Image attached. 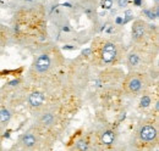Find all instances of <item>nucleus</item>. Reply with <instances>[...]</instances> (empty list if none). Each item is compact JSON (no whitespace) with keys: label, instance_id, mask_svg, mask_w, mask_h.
Wrapping results in <instances>:
<instances>
[{"label":"nucleus","instance_id":"f257e3e1","mask_svg":"<svg viewBox=\"0 0 159 151\" xmlns=\"http://www.w3.org/2000/svg\"><path fill=\"white\" fill-rule=\"evenodd\" d=\"M26 82L52 96L76 93L69 84L67 61L61 49L52 41L34 51L33 61L26 73Z\"/></svg>","mask_w":159,"mask_h":151},{"label":"nucleus","instance_id":"f03ea898","mask_svg":"<svg viewBox=\"0 0 159 151\" xmlns=\"http://www.w3.org/2000/svg\"><path fill=\"white\" fill-rule=\"evenodd\" d=\"M11 40L21 48L37 51L49 39V15L42 1L23 2L14 10L11 23Z\"/></svg>","mask_w":159,"mask_h":151},{"label":"nucleus","instance_id":"7ed1b4c3","mask_svg":"<svg viewBox=\"0 0 159 151\" xmlns=\"http://www.w3.org/2000/svg\"><path fill=\"white\" fill-rule=\"evenodd\" d=\"M88 62L96 67H114L124 62L126 50L124 45L108 37H96L88 48Z\"/></svg>","mask_w":159,"mask_h":151},{"label":"nucleus","instance_id":"20e7f679","mask_svg":"<svg viewBox=\"0 0 159 151\" xmlns=\"http://www.w3.org/2000/svg\"><path fill=\"white\" fill-rule=\"evenodd\" d=\"M157 54L158 45H134L125 54L126 68L131 72H152Z\"/></svg>","mask_w":159,"mask_h":151},{"label":"nucleus","instance_id":"39448f33","mask_svg":"<svg viewBox=\"0 0 159 151\" xmlns=\"http://www.w3.org/2000/svg\"><path fill=\"white\" fill-rule=\"evenodd\" d=\"M159 143V127L157 119H146L139 126L135 144L141 150H153L158 146Z\"/></svg>","mask_w":159,"mask_h":151},{"label":"nucleus","instance_id":"423d86ee","mask_svg":"<svg viewBox=\"0 0 159 151\" xmlns=\"http://www.w3.org/2000/svg\"><path fill=\"white\" fill-rule=\"evenodd\" d=\"M153 83V78L151 72H131L129 71L127 75L124 76L121 83L122 93L131 96H137L147 90H149Z\"/></svg>","mask_w":159,"mask_h":151},{"label":"nucleus","instance_id":"0eeeda50","mask_svg":"<svg viewBox=\"0 0 159 151\" xmlns=\"http://www.w3.org/2000/svg\"><path fill=\"white\" fill-rule=\"evenodd\" d=\"M52 144L40 134L33 126L27 131L21 133L16 141L17 150L26 151H39V150H50Z\"/></svg>","mask_w":159,"mask_h":151},{"label":"nucleus","instance_id":"6e6552de","mask_svg":"<svg viewBox=\"0 0 159 151\" xmlns=\"http://www.w3.org/2000/svg\"><path fill=\"white\" fill-rule=\"evenodd\" d=\"M131 39L134 45H158L157 28L144 19H135L131 27Z\"/></svg>","mask_w":159,"mask_h":151},{"label":"nucleus","instance_id":"1a4fd4ad","mask_svg":"<svg viewBox=\"0 0 159 151\" xmlns=\"http://www.w3.org/2000/svg\"><path fill=\"white\" fill-rule=\"evenodd\" d=\"M124 76L125 73L120 68H116V66L105 67L98 76L97 80H96V85L98 88L105 89V90H114L118 87L121 89V83H122Z\"/></svg>","mask_w":159,"mask_h":151},{"label":"nucleus","instance_id":"9d476101","mask_svg":"<svg viewBox=\"0 0 159 151\" xmlns=\"http://www.w3.org/2000/svg\"><path fill=\"white\" fill-rule=\"evenodd\" d=\"M50 95L48 94L47 92H44L43 89H40L38 87H33L31 85L27 95L25 97V105L27 106L28 111L33 114H37V113L42 111L50 101Z\"/></svg>","mask_w":159,"mask_h":151},{"label":"nucleus","instance_id":"9b49d317","mask_svg":"<svg viewBox=\"0 0 159 151\" xmlns=\"http://www.w3.org/2000/svg\"><path fill=\"white\" fill-rule=\"evenodd\" d=\"M92 139H93L96 150H108L116 144L118 133L113 128L105 127L99 129L97 133H94V135H92Z\"/></svg>","mask_w":159,"mask_h":151},{"label":"nucleus","instance_id":"f8f14e48","mask_svg":"<svg viewBox=\"0 0 159 151\" xmlns=\"http://www.w3.org/2000/svg\"><path fill=\"white\" fill-rule=\"evenodd\" d=\"M69 150H76V151H92L96 150L92 135L89 134H81L75 138V140L71 143V146L67 148Z\"/></svg>","mask_w":159,"mask_h":151},{"label":"nucleus","instance_id":"ddd939ff","mask_svg":"<svg viewBox=\"0 0 159 151\" xmlns=\"http://www.w3.org/2000/svg\"><path fill=\"white\" fill-rule=\"evenodd\" d=\"M80 11L82 14H84V16L87 19H97L98 16V4L96 0H80L79 1V6Z\"/></svg>","mask_w":159,"mask_h":151},{"label":"nucleus","instance_id":"4468645a","mask_svg":"<svg viewBox=\"0 0 159 151\" xmlns=\"http://www.w3.org/2000/svg\"><path fill=\"white\" fill-rule=\"evenodd\" d=\"M15 107H12L10 104L0 100V126L2 128H7L11 123L14 116H15Z\"/></svg>","mask_w":159,"mask_h":151},{"label":"nucleus","instance_id":"2eb2a0df","mask_svg":"<svg viewBox=\"0 0 159 151\" xmlns=\"http://www.w3.org/2000/svg\"><path fill=\"white\" fill-rule=\"evenodd\" d=\"M10 44H12L10 27L0 23V56L4 54L6 46H9Z\"/></svg>","mask_w":159,"mask_h":151},{"label":"nucleus","instance_id":"dca6fc26","mask_svg":"<svg viewBox=\"0 0 159 151\" xmlns=\"http://www.w3.org/2000/svg\"><path fill=\"white\" fill-rule=\"evenodd\" d=\"M157 99V97H156ZM152 93H149L148 90L143 94H141V99H139V107L142 110H147L153 105V100H156Z\"/></svg>","mask_w":159,"mask_h":151},{"label":"nucleus","instance_id":"f3484780","mask_svg":"<svg viewBox=\"0 0 159 151\" xmlns=\"http://www.w3.org/2000/svg\"><path fill=\"white\" fill-rule=\"evenodd\" d=\"M113 6V0H100V7L109 10Z\"/></svg>","mask_w":159,"mask_h":151},{"label":"nucleus","instance_id":"a211bd4d","mask_svg":"<svg viewBox=\"0 0 159 151\" xmlns=\"http://www.w3.org/2000/svg\"><path fill=\"white\" fill-rule=\"evenodd\" d=\"M116 1H118L119 7H126L129 5V2H130V0H116Z\"/></svg>","mask_w":159,"mask_h":151},{"label":"nucleus","instance_id":"6ab92c4d","mask_svg":"<svg viewBox=\"0 0 159 151\" xmlns=\"http://www.w3.org/2000/svg\"><path fill=\"white\" fill-rule=\"evenodd\" d=\"M4 131H5V128H2V127L0 126V138L2 136V133H4Z\"/></svg>","mask_w":159,"mask_h":151},{"label":"nucleus","instance_id":"aec40b11","mask_svg":"<svg viewBox=\"0 0 159 151\" xmlns=\"http://www.w3.org/2000/svg\"><path fill=\"white\" fill-rule=\"evenodd\" d=\"M2 150V145H1V143H0V151Z\"/></svg>","mask_w":159,"mask_h":151}]
</instances>
